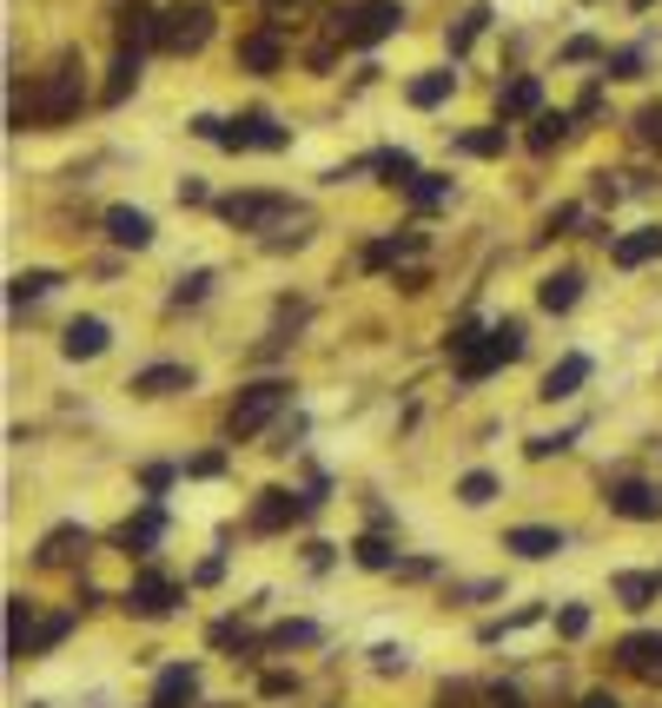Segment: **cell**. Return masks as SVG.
I'll return each mask as SVG.
<instances>
[{
    "label": "cell",
    "instance_id": "obj_1",
    "mask_svg": "<svg viewBox=\"0 0 662 708\" xmlns=\"http://www.w3.org/2000/svg\"><path fill=\"white\" fill-rule=\"evenodd\" d=\"M285 404H292V384H285V378H259V384H245V391H239V404H232V418H225V437H232V444L259 437Z\"/></svg>",
    "mask_w": 662,
    "mask_h": 708
},
{
    "label": "cell",
    "instance_id": "obj_2",
    "mask_svg": "<svg viewBox=\"0 0 662 708\" xmlns=\"http://www.w3.org/2000/svg\"><path fill=\"white\" fill-rule=\"evenodd\" d=\"M404 27V7L398 0H351V7H332V33L345 46H378L385 33Z\"/></svg>",
    "mask_w": 662,
    "mask_h": 708
},
{
    "label": "cell",
    "instance_id": "obj_3",
    "mask_svg": "<svg viewBox=\"0 0 662 708\" xmlns=\"http://www.w3.org/2000/svg\"><path fill=\"white\" fill-rule=\"evenodd\" d=\"M212 40V7L206 0H172L166 13H159V40L153 46H166V53H199Z\"/></svg>",
    "mask_w": 662,
    "mask_h": 708
},
{
    "label": "cell",
    "instance_id": "obj_4",
    "mask_svg": "<svg viewBox=\"0 0 662 708\" xmlns=\"http://www.w3.org/2000/svg\"><path fill=\"white\" fill-rule=\"evenodd\" d=\"M80 99H86V86H80V60L66 53V60L40 80V93H33V119H40V126H60V119L80 113Z\"/></svg>",
    "mask_w": 662,
    "mask_h": 708
},
{
    "label": "cell",
    "instance_id": "obj_5",
    "mask_svg": "<svg viewBox=\"0 0 662 708\" xmlns=\"http://www.w3.org/2000/svg\"><path fill=\"white\" fill-rule=\"evenodd\" d=\"M219 146H225V152H245V146H259V152H285L292 133H285L272 113H239V119L219 133Z\"/></svg>",
    "mask_w": 662,
    "mask_h": 708
},
{
    "label": "cell",
    "instance_id": "obj_6",
    "mask_svg": "<svg viewBox=\"0 0 662 708\" xmlns=\"http://www.w3.org/2000/svg\"><path fill=\"white\" fill-rule=\"evenodd\" d=\"M292 205L279 199V192H232V199H219V219L225 225H239V232H265V225H279Z\"/></svg>",
    "mask_w": 662,
    "mask_h": 708
},
{
    "label": "cell",
    "instance_id": "obj_7",
    "mask_svg": "<svg viewBox=\"0 0 662 708\" xmlns=\"http://www.w3.org/2000/svg\"><path fill=\"white\" fill-rule=\"evenodd\" d=\"M610 510H617V517H630V524H662V484L617 477V484H610Z\"/></svg>",
    "mask_w": 662,
    "mask_h": 708
},
{
    "label": "cell",
    "instance_id": "obj_8",
    "mask_svg": "<svg viewBox=\"0 0 662 708\" xmlns=\"http://www.w3.org/2000/svg\"><path fill=\"white\" fill-rule=\"evenodd\" d=\"M305 510H318V504H312V497H292V490H259L252 530H285V524H298Z\"/></svg>",
    "mask_w": 662,
    "mask_h": 708
},
{
    "label": "cell",
    "instance_id": "obj_9",
    "mask_svg": "<svg viewBox=\"0 0 662 708\" xmlns=\"http://www.w3.org/2000/svg\"><path fill=\"white\" fill-rule=\"evenodd\" d=\"M172 603H179V590H172V577H159V570H139L133 590H126V610H133V616H166Z\"/></svg>",
    "mask_w": 662,
    "mask_h": 708
},
{
    "label": "cell",
    "instance_id": "obj_10",
    "mask_svg": "<svg viewBox=\"0 0 662 708\" xmlns=\"http://www.w3.org/2000/svg\"><path fill=\"white\" fill-rule=\"evenodd\" d=\"M113 40H119V53H139L146 40H159V13H153L146 0H119V20H113Z\"/></svg>",
    "mask_w": 662,
    "mask_h": 708
},
{
    "label": "cell",
    "instance_id": "obj_11",
    "mask_svg": "<svg viewBox=\"0 0 662 708\" xmlns=\"http://www.w3.org/2000/svg\"><path fill=\"white\" fill-rule=\"evenodd\" d=\"M159 537H166V510H159V504H146L133 524H119V530H113V543H119L126 557H153V543H159Z\"/></svg>",
    "mask_w": 662,
    "mask_h": 708
},
{
    "label": "cell",
    "instance_id": "obj_12",
    "mask_svg": "<svg viewBox=\"0 0 662 708\" xmlns=\"http://www.w3.org/2000/svg\"><path fill=\"white\" fill-rule=\"evenodd\" d=\"M93 550V537L80 530V524H60V530H46V543H40V570H66V563H80Z\"/></svg>",
    "mask_w": 662,
    "mask_h": 708
},
{
    "label": "cell",
    "instance_id": "obj_13",
    "mask_svg": "<svg viewBox=\"0 0 662 708\" xmlns=\"http://www.w3.org/2000/svg\"><path fill=\"white\" fill-rule=\"evenodd\" d=\"M617 663L662 689V636H623V643H617Z\"/></svg>",
    "mask_w": 662,
    "mask_h": 708
},
{
    "label": "cell",
    "instance_id": "obj_14",
    "mask_svg": "<svg viewBox=\"0 0 662 708\" xmlns=\"http://www.w3.org/2000/svg\"><path fill=\"white\" fill-rule=\"evenodd\" d=\"M106 345H113L106 318H73V325H66V338H60V351H66L73 364H80V358H99Z\"/></svg>",
    "mask_w": 662,
    "mask_h": 708
},
{
    "label": "cell",
    "instance_id": "obj_15",
    "mask_svg": "<svg viewBox=\"0 0 662 708\" xmlns=\"http://www.w3.org/2000/svg\"><path fill=\"white\" fill-rule=\"evenodd\" d=\"M279 60H285L279 27H259V33H245V40H239V66H252V73H279Z\"/></svg>",
    "mask_w": 662,
    "mask_h": 708
},
{
    "label": "cell",
    "instance_id": "obj_16",
    "mask_svg": "<svg viewBox=\"0 0 662 708\" xmlns=\"http://www.w3.org/2000/svg\"><path fill=\"white\" fill-rule=\"evenodd\" d=\"M106 239L139 252V245H153V219H146L139 205H113V212H106Z\"/></svg>",
    "mask_w": 662,
    "mask_h": 708
},
{
    "label": "cell",
    "instance_id": "obj_17",
    "mask_svg": "<svg viewBox=\"0 0 662 708\" xmlns=\"http://www.w3.org/2000/svg\"><path fill=\"white\" fill-rule=\"evenodd\" d=\"M172 391H192V371L186 364H146L133 378V398H172Z\"/></svg>",
    "mask_w": 662,
    "mask_h": 708
},
{
    "label": "cell",
    "instance_id": "obj_18",
    "mask_svg": "<svg viewBox=\"0 0 662 708\" xmlns=\"http://www.w3.org/2000/svg\"><path fill=\"white\" fill-rule=\"evenodd\" d=\"M504 550H517L524 563H544V557H557V550H564V530H544V524H524V530H511V537H504Z\"/></svg>",
    "mask_w": 662,
    "mask_h": 708
},
{
    "label": "cell",
    "instance_id": "obj_19",
    "mask_svg": "<svg viewBox=\"0 0 662 708\" xmlns=\"http://www.w3.org/2000/svg\"><path fill=\"white\" fill-rule=\"evenodd\" d=\"M33 636H40V630H33V603L13 596V603H7V663H27V656H33Z\"/></svg>",
    "mask_w": 662,
    "mask_h": 708
},
{
    "label": "cell",
    "instance_id": "obj_20",
    "mask_svg": "<svg viewBox=\"0 0 662 708\" xmlns=\"http://www.w3.org/2000/svg\"><path fill=\"white\" fill-rule=\"evenodd\" d=\"M199 696V669L192 663H172L166 676H159V689H153V708H186Z\"/></svg>",
    "mask_w": 662,
    "mask_h": 708
},
{
    "label": "cell",
    "instance_id": "obj_21",
    "mask_svg": "<svg viewBox=\"0 0 662 708\" xmlns=\"http://www.w3.org/2000/svg\"><path fill=\"white\" fill-rule=\"evenodd\" d=\"M623 272H637V265H650L662 258V225H643V232H630V239H617V252H610Z\"/></svg>",
    "mask_w": 662,
    "mask_h": 708
},
{
    "label": "cell",
    "instance_id": "obj_22",
    "mask_svg": "<svg viewBox=\"0 0 662 708\" xmlns=\"http://www.w3.org/2000/svg\"><path fill=\"white\" fill-rule=\"evenodd\" d=\"M577 298H584V272H570V265L550 272V278L537 285V305H544V311H570Z\"/></svg>",
    "mask_w": 662,
    "mask_h": 708
},
{
    "label": "cell",
    "instance_id": "obj_23",
    "mask_svg": "<svg viewBox=\"0 0 662 708\" xmlns=\"http://www.w3.org/2000/svg\"><path fill=\"white\" fill-rule=\"evenodd\" d=\"M584 378H590V358H584V351H570L564 364H550V378H544V391H537V398H550V404H557V398H577V384H584Z\"/></svg>",
    "mask_w": 662,
    "mask_h": 708
},
{
    "label": "cell",
    "instance_id": "obj_24",
    "mask_svg": "<svg viewBox=\"0 0 662 708\" xmlns=\"http://www.w3.org/2000/svg\"><path fill=\"white\" fill-rule=\"evenodd\" d=\"M537 99H544V93H537V80H530V73H517V80L497 93V113H504V119H537Z\"/></svg>",
    "mask_w": 662,
    "mask_h": 708
},
{
    "label": "cell",
    "instance_id": "obj_25",
    "mask_svg": "<svg viewBox=\"0 0 662 708\" xmlns=\"http://www.w3.org/2000/svg\"><path fill=\"white\" fill-rule=\"evenodd\" d=\"M451 86H458V73H451V66L418 73V80H411V106H444V99H451Z\"/></svg>",
    "mask_w": 662,
    "mask_h": 708
},
{
    "label": "cell",
    "instance_id": "obj_26",
    "mask_svg": "<svg viewBox=\"0 0 662 708\" xmlns=\"http://www.w3.org/2000/svg\"><path fill=\"white\" fill-rule=\"evenodd\" d=\"M133 86H139V53H119V60H113V80L99 86V99H106V106H119Z\"/></svg>",
    "mask_w": 662,
    "mask_h": 708
},
{
    "label": "cell",
    "instance_id": "obj_27",
    "mask_svg": "<svg viewBox=\"0 0 662 708\" xmlns=\"http://www.w3.org/2000/svg\"><path fill=\"white\" fill-rule=\"evenodd\" d=\"M564 139H570V113H537L530 119V152H550Z\"/></svg>",
    "mask_w": 662,
    "mask_h": 708
},
{
    "label": "cell",
    "instance_id": "obj_28",
    "mask_svg": "<svg viewBox=\"0 0 662 708\" xmlns=\"http://www.w3.org/2000/svg\"><path fill=\"white\" fill-rule=\"evenodd\" d=\"M404 192H411V205H418V212H438V205L451 199V179H438V172H418Z\"/></svg>",
    "mask_w": 662,
    "mask_h": 708
},
{
    "label": "cell",
    "instance_id": "obj_29",
    "mask_svg": "<svg viewBox=\"0 0 662 708\" xmlns=\"http://www.w3.org/2000/svg\"><path fill=\"white\" fill-rule=\"evenodd\" d=\"M424 245V232H398V239H378V245H365V265L378 272V265H391V258H404V252H418Z\"/></svg>",
    "mask_w": 662,
    "mask_h": 708
},
{
    "label": "cell",
    "instance_id": "obj_30",
    "mask_svg": "<svg viewBox=\"0 0 662 708\" xmlns=\"http://www.w3.org/2000/svg\"><path fill=\"white\" fill-rule=\"evenodd\" d=\"M662 590V577H643V570H630V577H617V596H623V610H650V596Z\"/></svg>",
    "mask_w": 662,
    "mask_h": 708
},
{
    "label": "cell",
    "instance_id": "obj_31",
    "mask_svg": "<svg viewBox=\"0 0 662 708\" xmlns=\"http://www.w3.org/2000/svg\"><path fill=\"white\" fill-rule=\"evenodd\" d=\"M504 146H511L504 126H484V133H464V139H458V152H471V159H497Z\"/></svg>",
    "mask_w": 662,
    "mask_h": 708
},
{
    "label": "cell",
    "instance_id": "obj_32",
    "mask_svg": "<svg viewBox=\"0 0 662 708\" xmlns=\"http://www.w3.org/2000/svg\"><path fill=\"white\" fill-rule=\"evenodd\" d=\"M497 497V477L491 471H471V477H458V504H471V510H484Z\"/></svg>",
    "mask_w": 662,
    "mask_h": 708
},
{
    "label": "cell",
    "instance_id": "obj_33",
    "mask_svg": "<svg viewBox=\"0 0 662 708\" xmlns=\"http://www.w3.org/2000/svg\"><path fill=\"white\" fill-rule=\"evenodd\" d=\"M371 166L385 172V186H411V179H418V159H411V152H378Z\"/></svg>",
    "mask_w": 662,
    "mask_h": 708
},
{
    "label": "cell",
    "instance_id": "obj_34",
    "mask_svg": "<svg viewBox=\"0 0 662 708\" xmlns=\"http://www.w3.org/2000/svg\"><path fill=\"white\" fill-rule=\"evenodd\" d=\"M60 285V272H20L13 278V305H33V298H46Z\"/></svg>",
    "mask_w": 662,
    "mask_h": 708
},
{
    "label": "cell",
    "instance_id": "obj_35",
    "mask_svg": "<svg viewBox=\"0 0 662 708\" xmlns=\"http://www.w3.org/2000/svg\"><path fill=\"white\" fill-rule=\"evenodd\" d=\"M351 557H358L365 570H398V557H391V543H385V537H358V543H351Z\"/></svg>",
    "mask_w": 662,
    "mask_h": 708
},
{
    "label": "cell",
    "instance_id": "obj_36",
    "mask_svg": "<svg viewBox=\"0 0 662 708\" xmlns=\"http://www.w3.org/2000/svg\"><path fill=\"white\" fill-rule=\"evenodd\" d=\"M484 27H491V7H471V13H464V20L451 27V53H464V46H471V40L484 33Z\"/></svg>",
    "mask_w": 662,
    "mask_h": 708
},
{
    "label": "cell",
    "instance_id": "obj_37",
    "mask_svg": "<svg viewBox=\"0 0 662 708\" xmlns=\"http://www.w3.org/2000/svg\"><path fill=\"white\" fill-rule=\"evenodd\" d=\"M305 643H318V630H312V623H279V630L265 636V649H305Z\"/></svg>",
    "mask_w": 662,
    "mask_h": 708
},
{
    "label": "cell",
    "instance_id": "obj_38",
    "mask_svg": "<svg viewBox=\"0 0 662 708\" xmlns=\"http://www.w3.org/2000/svg\"><path fill=\"white\" fill-rule=\"evenodd\" d=\"M643 73V46H623V53H610V80H637Z\"/></svg>",
    "mask_w": 662,
    "mask_h": 708
},
{
    "label": "cell",
    "instance_id": "obj_39",
    "mask_svg": "<svg viewBox=\"0 0 662 708\" xmlns=\"http://www.w3.org/2000/svg\"><path fill=\"white\" fill-rule=\"evenodd\" d=\"M212 292V272H192V278H179V292H172V305H199Z\"/></svg>",
    "mask_w": 662,
    "mask_h": 708
},
{
    "label": "cell",
    "instance_id": "obj_40",
    "mask_svg": "<svg viewBox=\"0 0 662 708\" xmlns=\"http://www.w3.org/2000/svg\"><path fill=\"white\" fill-rule=\"evenodd\" d=\"M557 630H564V636L577 643V636L590 630V610H584V603H564V610H557Z\"/></svg>",
    "mask_w": 662,
    "mask_h": 708
},
{
    "label": "cell",
    "instance_id": "obj_41",
    "mask_svg": "<svg viewBox=\"0 0 662 708\" xmlns=\"http://www.w3.org/2000/svg\"><path fill=\"white\" fill-rule=\"evenodd\" d=\"M66 630H73V616H46V623H40V636H33V656H46Z\"/></svg>",
    "mask_w": 662,
    "mask_h": 708
},
{
    "label": "cell",
    "instance_id": "obj_42",
    "mask_svg": "<svg viewBox=\"0 0 662 708\" xmlns=\"http://www.w3.org/2000/svg\"><path fill=\"white\" fill-rule=\"evenodd\" d=\"M371 669H378V676H404V669H411V656L385 643V649H371Z\"/></svg>",
    "mask_w": 662,
    "mask_h": 708
},
{
    "label": "cell",
    "instance_id": "obj_43",
    "mask_svg": "<svg viewBox=\"0 0 662 708\" xmlns=\"http://www.w3.org/2000/svg\"><path fill=\"white\" fill-rule=\"evenodd\" d=\"M637 139H643V146H662V106H643V113H637Z\"/></svg>",
    "mask_w": 662,
    "mask_h": 708
},
{
    "label": "cell",
    "instance_id": "obj_44",
    "mask_svg": "<svg viewBox=\"0 0 662 708\" xmlns=\"http://www.w3.org/2000/svg\"><path fill=\"white\" fill-rule=\"evenodd\" d=\"M438 708H477V689H471V683H444V689H438Z\"/></svg>",
    "mask_w": 662,
    "mask_h": 708
},
{
    "label": "cell",
    "instance_id": "obj_45",
    "mask_svg": "<svg viewBox=\"0 0 662 708\" xmlns=\"http://www.w3.org/2000/svg\"><path fill=\"white\" fill-rule=\"evenodd\" d=\"M305 7H312V0H265V20H272V27H285V20H292V13H305Z\"/></svg>",
    "mask_w": 662,
    "mask_h": 708
},
{
    "label": "cell",
    "instance_id": "obj_46",
    "mask_svg": "<svg viewBox=\"0 0 662 708\" xmlns=\"http://www.w3.org/2000/svg\"><path fill=\"white\" fill-rule=\"evenodd\" d=\"M590 192H597V199H610V205L623 199V186H617V172H590Z\"/></svg>",
    "mask_w": 662,
    "mask_h": 708
},
{
    "label": "cell",
    "instance_id": "obj_47",
    "mask_svg": "<svg viewBox=\"0 0 662 708\" xmlns=\"http://www.w3.org/2000/svg\"><path fill=\"white\" fill-rule=\"evenodd\" d=\"M219 471H225V457H219V451H206V457H192V464H186V477H219Z\"/></svg>",
    "mask_w": 662,
    "mask_h": 708
},
{
    "label": "cell",
    "instance_id": "obj_48",
    "mask_svg": "<svg viewBox=\"0 0 662 708\" xmlns=\"http://www.w3.org/2000/svg\"><path fill=\"white\" fill-rule=\"evenodd\" d=\"M179 205H206V186H199V179H179Z\"/></svg>",
    "mask_w": 662,
    "mask_h": 708
},
{
    "label": "cell",
    "instance_id": "obj_49",
    "mask_svg": "<svg viewBox=\"0 0 662 708\" xmlns=\"http://www.w3.org/2000/svg\"><path fill=\"white\" fill-rule=\"evenodd\" d=\"M564 444H570V437H530L524 451H530V457H550V451H564Z\"/></svg>",
    "mask_w": 662,
    "mask_h": 708
},
{
    "label": "cell",
    "instance_id": "obj_50",
    "mask_svg": "<svg viewBox=\"0 0 662 708\" xmlns=\"http://www.w3.org/2000/svg\"><path fill=\"white\" fill-rule=\"evenodd\" d=\"M491 708H524V696L517 689H491Z\"/></svg>",
    "mask_w": 662,
    "mask_h": 708
},
{
    "label": "cell",
    "instance_id": "obj_51",
    "mask_svg": "<svg viewBox=\"0 0 662 708\" xmlns=\"http://www.w3.org/2000/svg\"><path fill=\"white\" fill-rule=\"evenodd\" d=\"M577 708H623V702H617L610 689H597V696H584V702H577Z\"/></svg>",
    "mask_w": 662,
    "mask_h": 708
}]
</instances>
